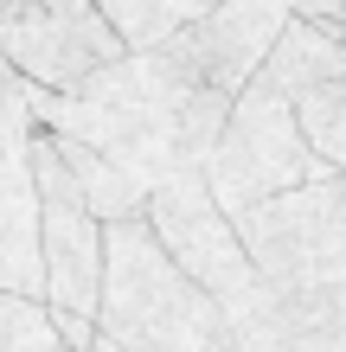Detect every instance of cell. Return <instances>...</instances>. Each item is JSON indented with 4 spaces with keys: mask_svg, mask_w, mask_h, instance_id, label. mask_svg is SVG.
Wrapping results in <instances>:
<instances>
[{
    "mask_svg": "<svg viewBox=\"0 0 346 352\" xmlns=\"http://www.w3.org/2000/svg\"><path fill=\"white\" fill-rule=\"evenodd\" d=\"M225 116H231V102L212 96L206 84H193L160 45L103 65L71 96L32 90V122L39 129L96 148L148 199L160 186L186 179V173H206L218 135H225Z\"/></svg>",
    "mask_w": 346,
    "mask_h": 352,
    "instance_id": "6da1fadb",
    "label": "cell"
},
{
    "mask_svg": "<svg viewBox=\"0 0 346 352\" xmlns=\"http://www.w3.org/2000/svg\"><path fill=\"white\" fill-rule=\"evenodd\" d=\"M90 352H237V340L225 307L160 250L148 218H122L103 237V307Z\"/></svg>",
    "mask_w": 346,
    "mask_h": 352,
    "instance_id": "7a4b0ae2",
    "label": "cell"
},
{
    "mask_svg": "<svg viewBox=\"0 0 346 352\" xmlns=\"http://www.w3.org/2000/svg\"><path fill=\"white\" fill-rule=\"evenodd\" d=\"M244 256L282 295H346V179L231 212Z\"/></svg>",
    "mask_w": 346,
    "mask_h": 352,
    "instance_id": "3957f363",
    "label": "cell"
},
{
    "mask_svg": "<svg viewBox=\"0 0 346 352\" xmlns=\"http://www.w3.org/2000/svg\"><path fill=\"white\" fill-rule=\"evenodd\" d=\"M327 179H340V173L301 141V122L289 109V96H276L257 77V84L231 102L225 135H218V148L206 160L212 199L225 205V212H244V205L301 192V186H327Z\"/></svg>",
    "mask_w": 346,
    "mask_h": 352,
    "instance_id": "277c9868",
    "label": "cell"
},
{
    "mask_svg": "<svg viewBox=\"0 0 346 352\" xmlns=\"http://www.w3.org/2000/svg\"><path fill=\"white\" fill-rule=\"evenodd\" d=\"M26 167L39 186V250H45V307L71 320H96L103 307V224L77 199V179L58 154V141L32 122L26 135Z\"/></svg>",
    "mask_w": 346,
    "mask_h": 352,
    "instance_id": "5b68a950",
    "label": "cell"
},
{
    "mask_svg": "<svg viewBox=\"0 0 346 352\" xmlns=\"http://www.w3.org/2000/svg\"><path fill=\"white\" fill-rule=\"evenodd\" d=\"M0 52H7V65L45 96H71L103 65L129 58L122 32L109 26V13L96 7V0H19V7L0 19Z\"/></svg>",
    "mask_w": 346,
    "mask_h": 352,
    "instance_id": "8992f818",
    "label": "cell"
},
{
    "mask_svg": "<svg viewBox=\"0 0 346 352\" xmlns=\"http://www.w3.org/2000/svg\"><path fill=\"white\" fill-rule=\"evenodd\" d=\"M148 231L160 237V250H167L180 269H186V276L206 288L218 307H225L237 288H250V282H257V263L244 256L237 224H231L225 205L212 199L206 173H186V179L160 186V192L148 199Z\"/></svg>",
    "mask_w": 346,
    "mask_h": 352,
    "instance_id": "52a82bcc",
    "label": "cell"
},
{
    "mask_svg": "<svg viewBox=\"0 0 346 352\" xmlns=\"http://www.w3.org/2000/svg\"><path fill=\"white\" fill-rule=\"evenodd\" d=\"M289 7L282 0H218L206 19L180 26L173 38H160V52L173 58L193 84H206L212 96L237 102L244 90L257 84V71L270 65L282 26H289Z\"/></svg>",
    "mask_w": 346,
    "mask_h": 352,
    "instance_id": "ba28073f",
    "label": "cell"
},
{
    "mask_svg": "<svg viewBox=\"0 0 346 352\" xmlns=\"http://www.w3.org/2000/svg\"><path fill=\"white\" fill-rule=\"evenodd\" d=\"M237 352H346V295H282L250 282L225 301Z\"/></svg>",
    "mask_w": 346,
    "mask_h": 352,
    "instance_id": "9c48e42d",
    "label": "cell"
},
{
    "mask_svg": "<svg viewBox=\"0 0 346 352\" xmlns=\"http://www.w3.org/2000/svg\"><path fill=\"white\" fill-rule=\"evenodd\" d=\"M0 288L45 301V250H39V186L26 148L0 160Z\"/></svg>",
    "mask_w": 346,
    "mask_h": 352,
    "instance_id": "30bf717a",
    "label": "cell"
},
{
    "mask_svg": "<svg viewBox=\"0 0 346 352\" xmlns=\"http://www.w3.org/2000/svg\"><path fill=\"white\" fill-rule=\"evenodd\" d=\"M263 84H270L276 96H301L314 84H334V77H346V38L340 26H327V19H289L270 52V65L257 71Z\"/></svg>",
    "mask_w": 346,
    "mask_h": 352,
    "instance_id": "8fae6325",
    "label": "cell"
},
{
    "mask_svg": "<svg viewBox=\"0 0 346 352\" xmlns=\"http://www.w3.org/2000/svg\"><path fill=\"white\" fill-rule=\"evenodd\" d=\"M52 135V129H45ZM58 141V154H65V167H71V179H77V199L90 205V218L103 224H122V218H148V192L116 167V160H103L96 148H84V141H71V135H52Z\"/></svg>",
    "mask_w": 346,
    "mask_h": 352,
    "instance_id": "7c38bea8",
    "label": "cell"
},
{
    "mask_svg": "<svg viewBox=\"0 0 346 352\" xmlns=\"http://www.w3.org/2000/svg\"><path fill=\"white\" fill-rule=\"evenodd\" d=\"M96 7L109 13V26L122 32L129 52H148V45H160V38H173L180 26L206 19L218 0H96Z\"/></svg>",
    "mask_w": 346,
    "mask_h": 352,
    "instance_id": "4fadbf2b",
    "label": "cell"
},
{
    "mask_svg": "<svg viewBox=\"0 0 346 352\" xmlns=\"http://www.w3.org/2000/svg\"><path fill=\"white\" fill-rule=\"evenodd\" d=\"M289 109H295V122H301V141H308V148L346 179V77L301 90Z\"/></svg>",
    "mask_w": 346,
    "mask_h": 352,
    "instance_id": "5bb4252c",
    "label": "cell"
},
{
    "mask_svg": "<svg viewBox=\"0 0 346 352\" xmlns=\"http://www.w3.org/2000/svg\"><path fill=\"white\" fill-rule=\"evenodd\" d=\"M0 352H65V333H58L52 307L0 288Z\"/></svg>",
    "mask_w": 346,
    "mask_h": 352,
    "instance_id": "9a60e30c",
    "label": "cell"
},
{
    "mask_svg": "<svg viewBox=\"0 0 346 352\" xmlns=\"http://www.w3.org/2000/svg\"><path fill=\"white\" fill-rule=\"evenodd\" d=\"M0 129L7 135H32V84L7 65V52H0Z\"/></svg>",
    "mask_w": 346,
    "mask_h": 352,
    "instance_id": "2e32d148",
    "label": "cell"
},
{
    "mask_svg": "<svg viewBox=\"0 0 346 352\" xmlns=\"http://www.w3.org/2000/svg\"><path fill=\"white\" fill-rule=\"evenodd\" d=\"M295 19H327V26H340L346 19V0H282Z\"/></svg>",
    "mask_w": 346,
    "mask_h": 352,
    "instance_id": "e0dca14e",
    "label": "cell"
},
{
    "mask_svg": "<svg viewBox=\"0 0 346 352\" xmlns=\"http://www.w3.org/2000/svg\"><path fill=\"white\" fill-rule=\"evenodd\" d=\"M13 148H26V135H7V129H0V160H7Z\"/></svg>",
    "mask_w": 346,
    "mask_h": 352,
    "instance_id": "ac0fdd59",
    "label": "cell"
},
{
    "mask_svg": "<svg viewBox=\"0 0 346 352\" xmlns=\"http://www.w3.org/2000/svg\"><path fill=\"white\" fill-rule=\"evenodd\" d=\"M65 352H90V346H65Z\"/></svg>",
    "mask_w": 346,
    "mask_h": 352,
    "instance_id": "d6986e66",
    "label": "cell"
},
{
    "mask_svg": "<svg viewBox=\"0 0 346 352\" xmlns=\"http://www.w3.org/2000/svg\"><path fill=\"white\" fill-rule=\"evenodd\" d=\"M340 38H346V19H340Z\"/></svg>",
    "mask_w": 346,
    "mask_h": 352,
    "instance_id": "ffe728a7",
    "label": "cell"
}]
</instances>
